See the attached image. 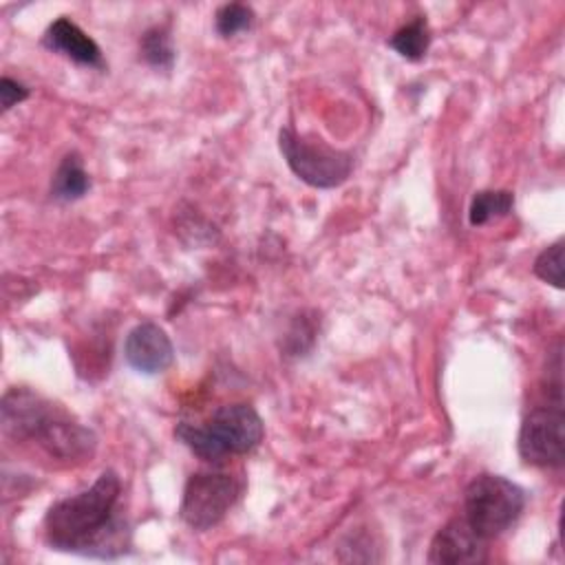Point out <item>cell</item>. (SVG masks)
Here are the masks:
<instances>
[{
  "label": "cell",
  "instance_id": "1",
  "mask_svg": "<svg viewBox=\"0 0 565 565\" xmlns=\"http://www.w3.org/2000/svg\"><path fill=\"white\" fill-rule=\"evenodd\" d=\"M119 492V477L108 470L102 472L88 490L51 505L44 519L49 545L97 558L124 554L128 532L124 521L115 514Z\"/></svg>",
  "mask_w": 565,
  "mask_h": 565
},
{
  "label": "cell",
  "instance_id": "2",
  "mask_svg": "<svg viewBox=\"0 0 565 565\" xmlns=\"http://www.w3.org/2000/svg\"><path fill=\"white\" fill-rule=\"evenodd\" d=\"M2 426L15 439H35L51 455L71 459L90 452L93 433L73 424L29 388H13L2 397Z\"/></svg>",
  "mask_w": 565,
  "mask_h": 565
},
{
  "label": "cell",
  "instance_id": "3",
  "mask_svg": "<svg viewBox=\"0 0 565 565\" xmlns=\"http://www.w3.org/2000/svg\"><path fill=\"white\" fill-rule=\"evenodd\" d=\"M523 490L501 475H479L463 494V519L483 539L505 532L523 512Z\"/></svg>",
  "mask_w": 565,
  "mask_h": 565
},
{
  "label": "cell",
  "instance_id": "4",
  "mask_svg": "<svg viewBox=\"0 0 565 565\" xmlns=\"http://www.w3.org/2000/svg\"><path fill=\"white\" fill-rule=\"evenodd\" d=\"M278 148L289 170L311 188H335L347 181L353 168L349 152L329 148L322 141H307L291 128H280Z\"/></svg>",
  "mask_w": 565,
  "mask_h": 565
},
{
  "label": "cell",
  "instance_id": "5",
  "mask_svg": "<svg viewBox=\"0 0 565 565\" xmlns=\"http://www.w3.org/2000/svg\"><path fill=\"white\" fill-rule=\"evenodd\" d=\"M238 492L241 486L232 475L194 472L183 488L179 516L192 530H210L223 521Z\"/></svg>",
  "mask_w": 565,
  "mask_h": 565
},
{
  "label": "cell",
  "instance_id": "6",
  "mask_svg": "<svg viewBox=\"0 0 565 565\" xmlns=\"http://www.w3.org/2000/svg\"><path fill=\"white\" fill-rule=\"evenodd\" d=\"M519 455L525 463L541 468L563 466L565 417L561 404L541 406L525 415L519 430Z\"/></svg>",
  "mask_w": 565,
  "mask_h": 565
},
{
  "label": "cell",
  "instance_id": "7",
  "mask_svg": "<svg viewBox=\"0 0 565 565\" xmlns=\"http://www.w3.org/2000/svg\"><path fill=\"white\" fill-rule=\"evenodd\" d=\"M225 455L254 450L263 439V419L249 404L221 406L205 426Z\"/></svg>",
  "mask_w": 565,
  "mask_h": 565
},
{
  "label": "cell",
  "instance_id": "8",
  "mask_svg": "<svg viewBox=\"0 0 565 565\" xmlns=\"http://www.w3.org/2000/svg\"><path fill=\"white\" fill-rule=\"evenodd\" d=\"M124 358L137 373L154 375L172 364L174 347L159 324L141 322L128 331Z\"/></svg>",
  "mask_w": 565,
  "mask_h": 565
},
{
  "label": "cell",
  "instance_id": "9",
  "mask_svg": "<svg viewBox=\"0 0 565 565\" xmlns=\"http://www.w3.org/2000/svg\"><path fill=\"white\" fill-rule=\"evenodd\" d=\"M486 561V539L466 519H450L430 541L428 563L466 565Z\"/></svg>",
  "mask_w": 565,
  "mask_h": 565
},
{
  "label": "cell",
  "instance_id": "10",
  "mask_svg": "<svg viewBox=\"0 0 565 565\" xmlns=\"http://www.w3.org/2000/svg\"><path fill=\"white\" fill-rule=\"evenodd\" d=\"M44 46L66 55L68 60L84 66H102V51L93 38H88L75 22L68 18H57L49 24L42 38Z\"/></svg>",
  "mask_w": 565,
  "mask_h": 565
},
{
  "label": "cell",
  "instance_id": "11",
  "mask_svg": "<svg viewBox=\"0 0 565 565\" xmlns=\"http://www.w3.org/2000/svg\"><path fill=\"white\" fill-rule=\"evenodd\" d=\"M90 188V179L88 172L82 166V159L71 152L62 159L57 172L53 174V183H51V192L55 199L60 201H75L79 196H84Z\"/></svg>",
  "mask_w": 565,
  "mask_h": 565
},
{
  "label": "cell",
  "instance_id": "12",
  "mask_svg": "<svg viewBox=\"0 0 565 565\" xmlns=\"http://www.w3.org/2000/svg\"><path fill=\"white\" fill-rule=\"evenodd\" d=\"M514 207V196L508 190H481L472 196L468 218L470 225H486L492 218L505 216Z\"/></svg>",
  "mask_w": 565,
  "mask_h": 565
},
{
  "label": "cell",
  "instance_id": "13",
  "mask_svg": "<svg viewBox=\"0 0 565 565\" xmlns=\"http://www.w3.org/2000/svg\"><path fill=\"white\" fill-rule=\"evenodd\" d=\"M388 44L406 60L415 62V60H422L428 51V44H430V31H428V24L424 18H417L413 22H408L406 26L397 29L393 33V38L388 40Z\"/></svg>",
  "mask_w": 565,
  "mask_h": 565
},
{
  "label": "cell",
  "instance_id": "14",
  "mask_svg": "<svg viewBox=\"0 0 565 565\" xmlns=\"http://www.w3.org/2000/svg\"><path fill=\"white\" fill-rule=\"evenodd\" d=\"M174 435L201 459L205 461H221L225 457V452L218 448V444L214 441V437L210 435V430L205 426H192L188 422H181L174 428Z\"/></svg>",
  "mask_w": 565,
  "mask_h": 565
},
{
  "label": "cell",
  "instance_id": "15",
  "mask_svg": "<svg viewBox=\"0 0 565 565\" xmlns=\"http://www.w3.org/2000/svg\"><path fill=\"white\" fill-rule=\"evenodd\" d=\"M141 55L154 68H170L174 62V51L168 31L161 26L148 29L141 38Z\"/></svg>",
  "mask_w": 565,
  "mask_h": 565
},
{
  "label": "cell",
  "instance_id": "16",
  "mask_svg": "<svg viewBox=\"0 0 565 565\" xmlns=\"http://www.w3.org/2000/svg\"><path fill=\"white\" fill-rule=\"evenodd\" d=\"M254 20V11L247 7V4H238V2H232V4H223L216 15H214V24H216V31L218 35L223 38H232L245 29H249Z\"/></svg>",
  "mask_w": 565,
  "mask_h": 565
},
{
  "label": "cell",
  "instance_id": "17",
  "mask_svg": "<svg viewBox=\"0 0 565 565\" xmlns=\"http://www.w3.org/2000/svg\"><path fill=\"white\" fill-rule=\"evenodd\" d=\"M534 274L556 289H563V241L552 243L536 256Z\"/></svg>",
  "mask_w": 565,
  "mask_h": 565
},
{
  "label": "cell",
  "instance_id": "18",
  "mask_svg": "<svg viewBox=\"0 0 565 565\" xmlns=\"http://www.w3.org/2000/svg\"><path fill=\"white\" fill-rule=\"evenodd\" d=\"M29 97V88L22 86L20 82L11 79V77H2L0 79V104H2V110H9L11 106L24 102Z\"/></svg>",
  "mask_w": 565,
  "mask_h": 565
}]
</instances>
